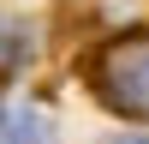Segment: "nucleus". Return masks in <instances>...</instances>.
<instances>
[{
	"label": "nucleus",
	"instance_id": "1",
	"mask_svg": "<svg viewBox=\"0 0 149 144\" xmlns=\"http://www.w3.org/2000/svg\"><path fill=\"white\" fill-rule=\"evenodd\" d=\"M90 84L102 90L107 108H119L131 120H149V30L102 42L90 60Z\"/></svg>",
	"mask_w": 149,
	"mask_h": 144
},
{
	"label": "nucleus",
	"instance_id": "2",
	"mask_svg": "<svg viewBox=\"0 0 149 144\" xmlns=\"http://www.w3.org/2000/svg\"><path fill=\"white\" fill-rule=\"evenodd\" d=\"M12 144H42V120H36V114H18V120H12Z\"/></svg>",
	"mask_w": 149,
	"mask_h": 144
}]
</instances>
